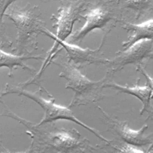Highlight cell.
<instances>
[{"mask_svg": "<svg viewBox=\"0 0 153 153\" xmlns=\"http://www.w3.org/2000/svg\"><path fill=\"white\" fill-rule=\"evenodd\" d=\"M57 65L62 68L59 76L66 80L65 88L74 92V97L70 106L86 105L102 98V91L108 80L107 75L101 80L94 81L81 74L74 65L69 63Z\"/></svg>", "mask_w": 153, "mask_h": 153, "instance_id": "6da1fadb", "label": "cell"}, {"mask_svg": "<svg viewBox=\"0 0 153 153\" xmlns=\"http://www.w3.org/2000/svg\"><path fill=\"white\" fill-rule=\"evenodd\" d=\"M14 3L7 8L4 16L14 22L17 29L18 46L23 47L38 33H42L45 23L36 13V6L27 4L20 7Z\"/></svg>", "mask_w": 153, "mask_h": 153, "instance_id": "7a4b0ae2", "label": "cell"}, {"mask_svg": "<svg viewBox=\"0 0 153 153\" xmlns=\"http://www.w3.org/2000/svg\"><path fill=\"white\" fill-rule=\"evenodd\" d=\"M10 93H16L17 94L23 95L25 97H27L37 103L42 108L44 112V117L42 118L40 123L37 125L38 126L56 120H68L72 121L80 126H82L86 130L93 133L95 136L102 140L108 143L109 142V140H108L102 135H101V134H100L96 129L88 126L79 120H78L74 115L72 111L68 108V107L57 105L53 101L47 100L35 93H31L22 88L16 87L8 88V89L5 90L4 93H2V95L3 96Z\"/></svg>", "mask_w": 153, "mask_h": 153, "instance_id": "3957f363", "label": "cell"}, {"mask_svg": "<svg viewBox=\"0 0 153 153\" xmlns=\"http://www.w3.org/2000/svg\"><path fill=\"white\" fill-rule=\"evenodd\" d=\"M56 44L52 47L48 52V56H47L44 63L41 66L39 71L36 74L35 77L32 79L33 81H35L38 78H39L45 70L47 66L50 64L52 60V57L55 56V52L59 45H61L66 52L68 62H72L75 65L79 66H84L92 63H103L105 64L107 59H103L100 54V49L104 43L105 38H103L102 44L96 50H91L88 48H82L70 42L60 41L56 39H53Z\"/></svg>", "mask_w": 153, "mask_h": 153, "instance_id": "277c9868", "label": "cell"}, {"mask_svg": "<svg viewBox=\"0 0 153 153\" xmlns=\"http://www.w3.org/2000/svg\"><path fill=\"white\" fill-rule=\"evenodd\" d=\"M94 0H76L71 2L64 7L59 8L57 16L56 18L57 27L56 35L45 29L42 33L60 41H65L71 33L75 22L81 16V14L85 11Z\"/></svg>", "mask_w": 153, "mask_h": 153, "instance_id": "5b68a950", "label": "cell"}, {"mask_svg": "<svg viewBox=\"0 0 153 153\" xmlns=\"http://www.w3.org/2000/svg\"><path fill=\"white\" fill-rule=\"evenodd\" d=\"M116 0H109L101 5L91 8L82 16L85 23L71 37V41L75 42L83 39L90 32L96 29H103L110 20L114 19L117 10Z\"/></svg>", "mask_w": 153, "mask_h": 153, "instance_id": "8992f818", "label": "cell"}, {"mask_svg": "<svg viewBox=\"0 0 153 153\" xmlns=\"http://www.w3.org/2000/svg\"><path fill=\"white\" fill-rule=\"evenodd\" d=\"M111 59H107L105 65L112 72L121 70L128 64L138 63L143 59L151 57L152 54V39H144L133 44Z\"/></svg>", "mask_w": 153, "mask_h": 153, "instance_id": "52a82bcc", "label": "cell"}, {"mask_svg": "<svg viewBox=\"0 0 153 153\" xmlns=\"http://www.w3.org/2000/svg\"><path fill=\"white\" fill-rule=\"evenodd\" d=\"M112 127L119 136L127 144L133 146H145L152 142L151 139L145 134L148 128L145 124L139 130H134L130 128L124 122H121L111 119Z\"/></svg>", "mask_w": 153, "mask_h": 153, "instance_id": "ba28073f", "label": "cell"}, {"mask_svg": "<svg viewBox=\"0 0 153 153\" xmlns=\"http://www.w3.org/2000/svg\"><path fill=\"white\" fill-rule=\"evenodd\" d=\"M105 88H112L120 93H124L133 95L137 97L142 103V108L140 114L142 115L144 112H151V99L152 96V87L148 84L144 86L137 85L134 87H127L119 85L116 83H110L106 82L104 85Z\"/></svg>", "mask_w": 153, "mask_h": 153, "instance_id": "9c48e42d", "label": "cell"}, {"mask_svg": "<svg viewBox=\"0 0 153 153\" xmlns=\"http://www.w3.org/2000/svg\"><path fill=\"white\" fill-rule=\"evenodd\" d=\"M123 28L131 32L128 39L123 42V50H126L136 42L152 38V19H151L140 24L126 23Z\"/></svg>", "mask_w": 153, "mask_h": 153, "instance_id": "30bf717a", "label": "cell"}, {"mask_svg": "<svg viewBox=\"0 0 153 153\" xmlns=\"http://www.w3.org/2000/svg\"><path fill=\"white\" fill-rule=\"evenodd\" d=\"M39 56H17L10 53H6L0 49V68L2 67H6L10 69V74H11L13 69H16L17 66L22 67L25 69L29 71H34V69L30 67L25 63V60L30 59H41ZM9 74V75H10Z\"/></svg>", "mask_w": 153, "mask_h": 153, "instance_id": "8fae6325", "label": "cell"}, {"mask_svg": "<svg viewBox=\"0 0 153 153\" xmlns=\"http://www.w3.org/2000/svg\"><path fill=\"white\" fill-rule=\"evenodd\" d=\"M50 138L52 140L53 146L57 149H69L77 147L78 140L72 137L69 133H59L51 134Z\"/></svg>", "mask_w": 153, "mask_h": 153, "instance_id": "7c38bea8", "label": "cell"}, {"mask_svg": "<svg viewBox=\"0 0 153 153\" xmlns=\"http://www.w3.org/2000/svg\"><path fill=\"white\" fill-rule=\"evenodd\" d=\"M16 1L17 0H0V37L3 44H9L10 41L6 35L5 26L2 18L7 8Z\"/></svg>", "mask_w": 153, "mask_h": 153, "instance_id": "4fadbf2b", "label": "cell"}, {"mask_svg": "<svg viewBox=\"0 0 153 153\" xmlns=\"http://www.w3.org/2000/svg\"><path fill=\"white\" fill-rule=\"evenodd\" d=\"M126 7L131 8L140 14L152 7V0H124Z\"/></svg>", "mask_w": 153, "mask_h": 153, "instance_id": "5bb4252c", "label": "cell"}, {"mask_svg": "<svg viewBox=\"0 0 153 153\" xmlns=\"http://www.w3.org/2000/svg\"><path fill=\"white\" fill-rule=\"evenodd\" d=\"M120 151L121 152H142L143 151L134 148V146L128 144L124 146H122L121 148Z\"/></svg>", "mask_w": 153, "mask_h": 153, "instance_id": "9a60e30c", "label": "cell"}, {"mask_svg": "<svg viewBox=\"0 0 153 153\" xmlns=\"http://www.w3.org/2000/svg\"><path fill=\"white\" fill-rule=\"evenodd\" d=\"M42 1H49V0H41Z\"/></svg>", "mask_w": 153, "mask_h": 153, "instance_id": "2e32d148", "label": "cell"}, {"mask_svg": "<svg viewBox=\"0 0 153 153\" xmlns=\"http://www.w3.org/2000/svg\"><path fill=\"white\" fill-rule=\"evenodd\" d=\"M1 96H2V94H0V97H1Z\"/></svg>", "mask_w": 153, "mask_h": 153, "instance_id": "e0dca14e", "label": "cell"}]
</instances>
